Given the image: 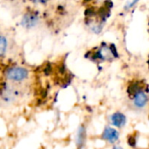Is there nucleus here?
I'll return each instance as SVG.
<instances>
[{"label":"nucleus","mask_w":149,"mask_h":149,"mask_svg":"<svg viewBox=\"0 0 149 149\" xmlns=\"http://www.w3.org/2000/svg\"><path fill=\"white\" fill-rule=\"evenodd\" d=\"M6 77L14 83H21L26 81L29 77V70L24 67L13 66L6 69Z\"/></svg>","instance_id":"obj_1"},{"label":"nucleus","mask_w":149,"mask_h":149,"mask_svg":"<svg viewBox=\"0 0 149 149\" xmlns=\"http://www.w3.org/2000/svg\"><path fill=\"white\" fill-rule=\"evenodd\" d=\"M40 22V17L37 13L29 11L26 13L21 19V26L26 29L34 28Z\"/></svg>","instance_id":"obj_2"},{"label":"nucleus","mask_w":149,"mask_h":149,"mask_svg":"<svg viewBox=\"0 0 149 149\" xmlns=\"http://www.w3.org/2000/svg\"><path fill=\"white\" fill-rule=\"evenodd\" d=\"M97 58L102 60H110L113 58V56L117 55V53L114 49V46L111 45V47H107L106 45H102V47L98 49L97 53Z\"/></svg>","instance_id":"obj_3"},{"label":"nucleus","mask_w":149,"mask_h":149,"mask_svg":"<svg viewBox=\"0 0 149 149\" xmlns=\"http://www.w3.org/2000/svg\"><path fill=\"white\" fill-rule=\"evenodd\" d=\"M118 137H119V134L118 131L110 126H106L102 133V139H105L106 141L111 144L115 143L118 139Z\"/></svg>","instance_id":"obj_4"},{"label":"nucleus","mask_w":149,"mask_h":149,"mask_svg":"<svg viewBox=\"0 0 149 149\" xmlns=\"http://www.w3.org/2000/svg\"><path fill=\"white\" fill-rule=\"evenodd\" d=\"M86 141V128L84 125H80L77 133V139H76V144L77 146V149H83Z\"/></svg>","instance_id":"obj_5"},{"label":"nucleus","mask_w":149,"mask_h":149,"mask_svg":"<svg viewBox=\"0 0 149 149\" xmlns=\"http://www.w3.org/2000/svg\"><path fill=\"white\" fill-rule=\"evenodd\" d=\"M111 122L117 127H123L125 125L126 118L121 112H115L111 116Z\"/></svg>","instance_id":"obj_6"},{"label":"nucleus","mask_w":149,"mask_h":149,"mask_svg":"<svg viewBox=\"0 0 149 149\" xmlns=\"http://www.w3.org/2000/svg\"><path fill=\"white\" fill-rule=\"evenodd\" d=\"M147 96L145 92L143 91H138L135 93V97H134V99H133V103H134V105L138 108H142L144 107L146 103H147Z\"/></svg>","instance_id":"obj_7"},{"label":"nucleus","mask_w":149,"mask_h":149,"mask_svg":"<svg viewBox=\"0 0 149 149\" xmlns=\"http://www.w3.org/2000/svg\"><path fill=\"white\" fill-rule=\"evenodd\" d=\"M7 48V40L5 36L0 35V56H3L6 52Z\"/></svg>","instance_id":"obj_8"},{"label":"nucleus","mask_w":149,"mask_h":149,"mask_svg":"<svg viewBox=\"0 0 149 149\" xmlns=\"http://www.w3.org/2000/svg\"><path fill=\"white\" fill-rule=\"evenodd\" d=\"M138 90H139L138 84H132V85L129 87L128 91H129V93L132 94V93H136V92H138Z\"/></svg>","instance_id":"obj_9"},{"label":"nucleus","mask_w":149,"mask_h":149,"mask_svg":"<svg viewBox=\"0 0 149 149\" xmlns=\"http://www.w3.org/2000/svg\"><path fill=\"white\" fill-rule=\"evenodd\" d=\"M128 144L132 146H134L135 144H136V140H135V138L133 136H129L128 138Z\"/></svg>","instance_id":"obj_10"},{"label":"nucleus","mask_w":149,"mask_h":149,"mask_svg":"<svg viewBox=\"0 0 149 149\" xmlns=\"http://www.w3.org/2000/svg\"><path fill=\"white\" fill-rule=\"evenodd\" d=\"M48 0H32L33 3H35V4H40V5H42V4H46Z\"/></svg>","instance_id":"obj_11"},{"label":"nucleus","mask_w":149,"mask_h":149,"mask_svg":"<svg viewBox=\"0 0 149 149\" xmlns=\"http://www.w3.org/2000/svg\"><path fill=\"white\" fill-rule=\"evenodd\" d=\"M137 1H139V0H133V1H132V2L130 5H129V6H134V5L137 3Z\"/></svg>","instance_id":"obj_12"},{"label":"nucleus","mask_w":149,"mask_h":149,"mask_svg":"<svg viewBox=\"0 0 149 149\" xmlns=\"http://www.w3.org/2000/svg\"><path fill=\"white\" fill-rule=\"evenodd\" d=\"M113 149H123L122 147H120V146H115L114 147H113Z\"/></svg>","instance_id":"obj_13"},{"label":"nucleus","mask_w":149,"mask_h":149,"mask_svg":"<svg viewBox=\"0 0 149 149\" xmlns=\"http://www.w3.org/2000/svg\"><path fill=\"white\" fill-rule=\"evenodd\" d=\"M148 64H149V61H148Z\"/></svg>","instance_id":"obj_14"}]
</instances>
